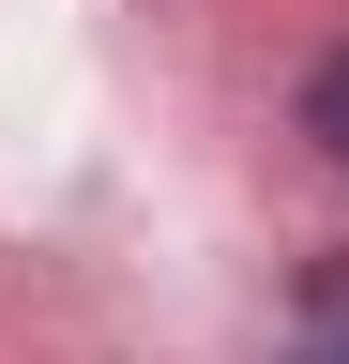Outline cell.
Here are the masks:
<instances>
[{
    "label": "cell",
    "mask_w": 349,
    "mask_h": 364,
    "mask_svg": "<svg viewBox=\"0 0 349 364\" xmlns=\"http://www.w3.org/2000/svg\"><path fill=\"white\" fill-rule=\"evenodd\" d=\"M304 136H319V167H349V46L304 76Z\"/></svg>",
    "instance_id": "cell-1"
},
{
    "label": "cell",
    "mask_w": 349,
    "mask_h": 364,
    "mask_svg": "<svg viewBox=\"0 0 349 364\" xmlns=\"http://www.w3.org/2000/svg\"><path fill=\"white\" fill-rule=\"evenodd\" d=\"M319 334H334V349H349V258H334V273H319Z\"/></svg>",
    "instance_id": "cell-2"
},
{
    "label": "cell",
    "mask_w": 349,
    "mask_h": 364,
    "mask_svg": "<svg viewBox=\"0 0 349 364\" xmlns=\"http://www.w3.org/2000/svg\"><path fill=\"white\" fill-rule=\"evenodd\" d=\"M304 364H349V349H334V334H319V349H304Z\"/></svg>",
    "instance_id": "cell-3"
}]
</instances>
